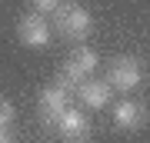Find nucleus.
I'll use <instances>...</instances> for the list:
<instances>
[{
	"label": "nucleus",
	"instance_id": "f257e3e1",
	"mask_svg": "<svg viewBox=\"0 0 150 143\" xmlns=\"http://www.w3.org/2000/svg\"><path fill=\"white\" fill-rule=\"evenodd\" d=\"M54 17H57V30L64 33L67 40H83V37H90V30H93V17L80 4H60L54 10Z\"/></svg>",
	"mask_w": 150,
	"mask_h": 143
},
{
	"label": "nucleus",
	"instance_id": "f03ea898",
	"mask_svg": "<svg viewBox=\"0 0 150 143\" xmlns=\"http://www.w3.org/2000/svg\"><path fill=\"white\" fill-rule=\"evenodd\" d=\"M50 127H54L64 140H70V143H83L87 137H90V120H87V113L77 110V106H67Z\"/></svg>",
	"mask_w": 150,
	"mask_h": 143
},
{
	"label": "nucleus",
	"instance_id": "7ed1b4c3",
	"mask_svg": "<svg viewBox=\"0 0 150 143\" xmlns=\"http://www.w3.org/2000/svg\"><path fill=\"white\" fill-rule=\"evenodd\" d=\"M107 83H110L117 93L137 90V87H140V60H134V57H117V60L110 63Z\"/></svg>",
	"mask_w": 150,
	"mask_h": 143
},
{
	"label": "nucleus",
	"instance_id": "20e7f679",
	"mask_svg": "<svg viewBox=\"0 0 150 143\" xmlns=\"http://www.w3.org/2000/svg\"><path fill=\"white\" fill-rule=\"evenodd\" d=\"M17 37H20L23 47H33V50H43L50 43V27L40 13H23L17 20Z\"/></svg>",
	"mask_w": 150,
	"mask_h": 143
},
{
	"label": "nucleus",
	"instance_id": "39448f33",
	"mask_svg": "<svg viewBox=\"0 0 150 143\" xmlns=\"http://www.w3.org/2000/svg\"><path fill=\"white\" fill-rule=\"evenodd\" d=\"M67 106H70V90L60 83V80L40 90V117H43V123H47V127L67 110Z\"/></svg>",
	"mask_w": 150,
	"mask_h": 143
},
{
	"label": "nucleus",
	"instance_id": "423d86ee",
	"mask_svg": "<svg viewBox=\"0 0 150 143\" xmlns=\"http://www.w3.org/2000/svg\"><path fill=\"white\" fill-rule=\"evenodd\" d=\"M147 123V106L137 100H120L113 106V127L120 130H140Z\"/></svg>",
	"mask_w": 150,
	"mask_h": 143
},
{
	"label": "nucleus",
	"instance_id": "0eeeda50",
	"mask_svg": "<svg viewBox=\"0 0 150 143\" xmlns=\"http://www.w3.org/2000/svg\"><path fill=\"white\" fill-rule=\"evenodd\" d=\"M110 93H113V87L103 83V80H83V83L77 87V97H80L83 106H90V110H103V106L110 103Z\"/></svg>",
	"mask_w": 150,
	"mask_h": 143
},
{
	"label": "nucleus",
	"instance_id": "6e6552de",
	"mask_svg": "<svg viewBox=\"0 0 150 143\" xmlns=\"http://www.w3.org/2000/svg\"><path fill=\"white\" fill-rule=\"evenodd\" d=\"M70 63L74 67H80L87 77L97 70V63H100V57H97V50H90V47H77L74 53H70Z\"/></svg>",
	"mask_w": 150,
	"mask_h": 143
},
{
	"label": "nucleus",
	"instance_id": "1a4fd4ad",
	"mask_svg": "<svg viewBox=\"0 0 150 143\" xmlns=\"http://www.w3.org/2000/svg\"><path fill=\"white\" fill-rule=\"evenodd\" d=\"M57 80H60V83L67 87V90H77V87H80L83 80H87V73H83L80 67H74V63H70V60H67V63L60 67V77H57Z\"/></svg>",
	"mask_w": 150,
	"mask_h": 143
},
{
	"label": "nucleus",
	"instance_id": "9d476101",
	"mask_svg": "<svg viewBox=\"0 0 150 143\" xmlns=\"http://www.w3.org/2000/svg\"><path fill=\"white\" fill-rule=\"evenodd\" d=\"M64 4V0H30V7H33V13H40V17H47V13H54L57 7Z\"/></svg>",
	"mask_w": 150,
	"mask_h": 143
},
{
	"label": "nucleus",
	"instance_id": "9b49d317",
	"mask_svg": "<svg viewBox=\"0 0 150 143\" xmlns=\"http://www.w3.org/2000/svg\"><path fill=\"white\" fill-rule=\"evenodd\" d=\"M13 123V103L0 97V127H10Z\"/></svg>",
	"mask_w": 150,
	"mask_h": 143
},
{
	"label": "nucleus",
	"instance_id": "f8f14e48",
	"mask_svg": "<svg viewBox=\"0 0 150 143\" xmlns=\"http://www.w3.org/2000/svg\"><path fill=\"white\" fill-rule=\"evenodd\" d=\"M0 143H17V140H13V130H10V127H0Z\"/></svg>",
	"mask_w": 150,
	"mask_h": 143
}]
</instances>
